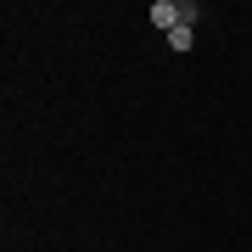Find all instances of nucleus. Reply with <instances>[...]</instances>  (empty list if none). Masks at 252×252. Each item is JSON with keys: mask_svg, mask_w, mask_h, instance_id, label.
I'll return each instance as SVG.
<instances>
[{"mask_svg": "<svg viewBox=\"0 0 252 252\" xmlns=\"http://www.w3.org/2000/svg\"><path fill=\"white\" fill-rule=\"evenodd\" d=\"M146 17L174 34V28H185L190 17H196V6H190V0H152V11H146Z\"/></svg>", "mask_w": 252, "mask_h": 252, "instance_id": "nucleus-1", "label": "nucleus"}, {"mask_svg": "<svg viewBox=\"0 0 252 252\" xmlns=\"http://www.w3.org/2000/svg\"><path fill=\"white\" fill-rule=\"evenodd\" d=\"M190 39H196V34H190V23H185V28H174V34H168V45H174V51H190Z\"/></svg>", "mask_w": 252, "mask_h": 252, "instance_id": "nucleus-2", "label": "nucleus"}]
</instances>
